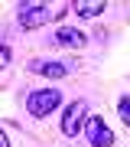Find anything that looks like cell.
I'll use <instances>...</instances> for the list:
<instances>
[{
    "instance_id": "6da1fadb",
    "label": "cell",
    "mask_w": 130,
    "mask_h": 147,
    "mask_svg": "<svg viewBox=\"0 0 130 147\" xmlns=\"http://www.w3.org/2000/svg\"><path fill=\"white\" fill-rule=\"evenodd\" d=\"M59 101H62V95L55 88H39V92L26 95V111H29L33 118H46V115H52V111L59 108Z\"/></svg>"
},
{
    "instance_id": "7a4b0ae2",
    "label": "cell",
    "mask_w": 130,
    "mask_h": 147,
    "mask_svg": "<svg viewBox=\"0 0 130 147\" xmlns=\"http://www.w3.org/2000/svg\"><path fill=\"white\" fill-rule=\"evenodd\" d=\"M85 115H88V101L85 98H78V101H72V105L65 108V115H62V134L65 137H75L78 134V127H81V121H85Z\"/></svg>"
},
{
    "instance_id": "3957f363",
    "label": "cell",
    "mask_w": 130,
    "mask_h": 147,
    "mask_svg": "<svg viewBox=\"0 0 130 147\" xmlns=\"http://www.w3.org/2000/svg\"><path fill=\"white\" fill-rule=\"evenodd\" d=\"M85 134H88L91 147H111L114 144V131H111L101 118H85Z\"/></svg>"
},
{
    "instance_id": "277c9868",
    "label": "cell",
    "mask_w": 130,
    "mask_h": 147,
    "mask_svg": "<svg viewBox=\"0 0 130 147\" xmlns=\"http://www.w3.org/2000/svg\"><path fill=\"white\" fill-rule=\"evenodd\" d=\"M49 20V10L42 3H23L20 7V26L23 30H36V26H42V23Z\"/></svg>"
},
{
    "instance_id": "5b68a950",
    "label": "cell",
    "mask_w": 130,
    "mask_h": 147,
    "mask_svg": "<svg viewBox=\"0 0 130 147\" xmlns=\"http://www.w3.org/2000/svg\"><path fill=\"white\" fill-rule=\"evenodd\" d=\"M55 42H59V46H68V49H81L85 42H88V36H85L81 30H75V26H59Z\"/></svg>"
},
{
    "instance_id": "8992f818",
    "label": "cell",
    "mask_w": 130,
    "mask_h": 147,
    "mask_svg": "<svg viewBox=\"0 0 130 147\" xmlns=\"http://www.w3.org/2000/svg\"><path fill=\"white\" fill-rule=\"evenodd\" d=\"M29 69L36 75H46V79H65L72 72V65H65V62H33Z\"/></svg>"
},
{
    "instance_id": "52a82bcc",
    "label": "cell",
    "mask_w": 130,
    "mask_h": 147,
    "mask_svg": "<svg viewBox=\"0 0 130 147\" xmlns=\"http://www.w3.org/2000/svg\"><path fill=\"white\" fill-rule=\"evenodd\" d=\"M104 7H107L104 0H91V3H88V0H78V3H75V13L81 16V20H91V16L104 13Z\"/></svg>"
},
{
    "instance_id": "ba28073f",
    "label": "cell",
    "mask_w": 130,
    "mask_h": 147,
    "mask_svg": "<svg viewBox=\"0 0 130 147\" xmlns=\"http://www.w3.org/2000/svg\"><path fill=\"white\" fill-rule=\"evenodd\" d=\"M117 108H120V118H124V124L130 127V95H124V98H120V105H117Z\"/></svg>"
},
{
    "instance_id": "9c48e42d",
    "label": "cell",
    "mask_w": 130,
    "mask_h": 147,
    "mask_svg": "<svg viewBox=\"0 0 130 147\" xmlns=\"http://www.w3.org/2000/svg\"><path fill=\"white\" fill-rule=\"evenodd\" d=\"M10 59H13L10 46H7V42H0V69H7V65H10Z\"/></svg>"
},
{
    "instance_id": "30bf717a",
    "label": "cell",
    "mask_w": 130,
    "mask_h": 147,
    "mask_svg": "<svg viewBox=\"0 0 130 147\" xmlns=\"http://www.w3.org/2000/svg\"><path fill=\"white\" fill-rule=\"evenodd\" d=\"M0 147H10V141H7V134L0 131Z\"/></svg>"
}]
</instances>
